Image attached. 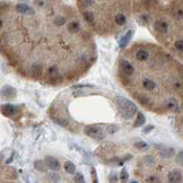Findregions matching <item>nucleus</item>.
Instances as JSON below:
<instances>
[{
    "label": "nucleus",
    "instance_id": "obj_26",
    "mask_svg": "<svg viewBox=\"0 0 183 183\" xmlns=\"http://www.w3.org/2000/svg\"><path fill=\"white\" fill-rule=\"evenodd\" d=\"M49 178H51L52 181H56V182H58V181L60 180V178H59V175L56 173H50L49 174Z\"/></svg>",
    "mask_w": 183,
    "mask_h": 183
},
{
    "label": "nucleus",
    "instance_id": "obj_25",
    "mask_svg": "<svg viewBox=\"0 0 183 183\" xmlns=\"http://www.w3.org/2000/svg\"><path fill=\"white\" fill-rule=\"evenodd\" d=\"M120 176H121V180L122 181H126L128 178V172H127V169H122L121 171V174H120Z\"/></svg>",
    "mask_w": 183,
    "mask_h": 183
},
{
    "label": "nucleus",
    "instance_id": "obj_13",
    "mask_svg": "<svg viewBox=\"0 0 183 183\" xmlns=\"http://www.w3.org/2000/svg\"><path fill=\"white\" fill-rule=\"evenodd\" d=\"M131 36H132V31H129V32H127L126 35H123V38H122L121 41H120V47H121V49H123V47L127 45L128 42L130 41Z\"/></svg>",
    "mask_w": 183,
    "mask_h": 183
},
{
    "label": "nucleus",
    "instance_id": "obj_6",
    "mask_svg": "<svg viewBox=\"0 0 183 183\" xmlns=\"http://www.w3.org/2000/svg\"><path fill=\"white\" fill-rule=\"evenodd\" d=\"M16 10L22 15H33L34 14V10L32 9L29 6L25 5V4H18V5L16 6Z\"/></svg>",
    "mask_w": 183,
    "mask_h": 183
},
{
    "label": "nucleus",
    "instance_id": "obj_29",
    "mask_svg": "<svg viewBox=\"0 0 183 183\" xmlns=\"http://www.w3.org/2000/svg\"><path fill=\"white\" fill-rule=\"evenodd\" d=\"M151 129H153V127H151V126H149V127H147L145 130H144V132H146V133H147V132L149 131V130H151Z\"/></svg>",
    "mask_w": 183,
    "mask_h": 183
},
{
    "label": "nucleus",
    "instance_id": "obj_28",
    "mask_svg": "<svg viewBox=\"0 0 183 183\" xmlns=\"http://www.w3.org/2000/svg\"><path fill=\"white\" fill-rule=\"evenodd\" d=\"M90 173H92V176H93V180H94V182H95V181H97V178H96V172H95L94 167H92V169H90Z\"/></svg>",
    "mask_w": 183,
    "mask_h": 183
},
{
    "label": "nucleus",
    "instance_id": "obj_19",
    "mask_svg": "<svg viewBox=\"0 0 183 183\" xmlns=\"http://www.w3.org/2000/svg\"><path fill=\"white\" fill-rule=\"evenodd\" d=\"M53 23H54V25H56V26H62V25L66 24V18H65L63 16H56V18H54V20H53Z\"/></svg>",
    "mask_w": 183,
    "mask_h": 183
},
{
    "label": "nucleus",
    "instance_id": "obj_8",
    "mask_svg": "<svg viewBox=\"0 0 183 183\" xmlns=\"http://www.w3.org/2000/svg\"><path fill=\"white\" fill-rule=\"evenodd\" d=\"M135 56L138 61H146L149 56V53L146 51L145 49H139L137 50L136 53H135Z\"/></svg>",
    "mask_w": 183,
    "mask_h": 183
},
{
    "label": "nucleus",
    "instance_id": "obj_7",
    "mask_svg": "<svg viewBox=\"0 0 183 183\" xmlns=\"http://www.w3.org/2000/svg\"><path fill=\"white\" fill-rule=\"evenodd\" d=\"M169 182H173V183L181 182V181H182V174H181V172L178 171V169L169 172Z\"/></svg>",
    "mask_w": 183,
    "mask_h": 183
},
{
    "label": "nucleus",
    "instance_id": "obj_23",
    "mask_svg": "<svg viewBox=\"0 0 183 183\" xmlns=\"http://www.w3.org/2000/svg\"><path fill=\"white\" fill-rule=\"evenodd\" d=\"M117 130H119L117 126H114V124L108 126V128H106V132H108V133H114V132H117Z\"/></svg>",
    "mask_w": 183,
    "mask_h": 183
},
{
    "label": "nucleus",
    "instance_id": "obj_17",
    "mask_svg": "<svg viewBox=\"0 0 183 183\" xmlns=\"http://www.w3.org/2000/svg\"><path fill=\"white\" fill-rule=\"evenodd\" d=\"M115 23H117V25H120V26L124 25V24L127 23V17H126V15L117 14V16H115Z\"/></svg>",
    "mask_w": 183,
    "mask_h": 183
},
{
    "label": "nucleus",
    "instance_id": "obj_27",
    "mask_svg": "<svg viewBox=\"0 0 183 183\" xmlns=\"http://www.w3.org/2000/svg\"><path fill=\"white\" fill-rule=\"evenodd\" d=\"M75 181H76V182H84L85 180H84V178H83V174H80V173L76 174Z\"/></svg>",
    "mask_w": 183,
    "mask_h": 183
},
{
    "label": "nucleus",
    "instance_id": "obj_11",
    "mask_svg": "<svg viewBox=\"0 0 183 183\" xmlns=\"http://www.w3.org/2000/svg\"><path fill=\"white\" fill-rule=\"evenodd\" d=\"M2 94L5 95L6 97H8V99H13L16 95V90L13 87H10V86H5L4 89H2Z\"/></svg>",
    "mask_w": 183,
    "mask_h": 183
},
{
    "label": "nucleus",
    "instance_id": "obj_22",
    "mask_svg": "<svg viewBox=\"0 0 183 183\" xmlns=\"http://www.w3.org/2000/svg\"><path fill=\"white\" fill-rule=\"evenodd\" d=\"M174 47L178 51H183V40H178L174 43Z\"/></svg>",
    "mask_w": 183,
    "mask_h": 183
},
{
    "label": "nucleus",
    "instance_id": "obj_5",
    "mask_svg": "<svg viewBox=\"0 0 183 183\" xmlns=\"http://www.w3.org/2000/svg\"><path fill=\"white\" fill-rule=\"evenodd\" d=\"M141 87L145 90H154L156 87V83L150 78H142V83H141Z\"/></svg>",
    "mask_w": 183,
    "mask_h": 183
},
{
    "label": "nucleus",
    "instance_id": "obj_12",
    "mask_svg": "<svg viewBox=\"0 0 183 183\" xmlns=\"http://www.w3.org/2000/svg\"><path fill=\"white\" fill-rule=\"evenodd\" d=\"M155 28L156 31H158L160 33H166L169 26H167V24L165 23V22H156Z\"/></svg>",
    "mask_w": 183,
    "mask_h": 183
},
{
    "label": "nucleus",
    "instance_id": "obj_9",
    "mask_svg": "<svg viewBox=\"0 0 183 183\" xmlns=\"http://www.w3.org/2000/svg\"><path fill=\"white\" fill-rule=\"evenodd\" d=\"M2 113L5 115H7V117H11V115H14L15 113H16V108L11 104H5L2 106Z\"/></svg>",
    "mask_w": 183,
    "mask_h": 183
},
{
    "label": "nucleus",
    "instance_id": "obj_24",
    "mask_svg": "<svg viewBox=\"0 0 183 183\" xmlns=\"http://www.w3.org/2000/svg\"><path fill=\"white\" fill-rule=\"evenodd\" d=\"M176 162H178L180 165H183V151H180L178 154V157H176Z\"/></svg>",
    "mask_w": 183,
    "mask_h": 183
},
{
    "label": "nucleus",
    "instance_id": "obj_1",
    "mask_svg": "<svg viewBox=\"0 0 183 183\" xmlns=\"http://www.w3.org/2000/svg\"><path fill=\"white\" fill-rule=\"evenodd\" d=\"M115 102H117V108L120 110L121 115L124 119H131L135 115V113L137 112L136 105L131 103L129 99L121 97V96H117V99H115Z\"/></svg>",
    "mask_w": 183,
    "mask_h": 183
},
{
    "label": "nucleus",
    "instance_id": "obj_4",
    "mask_svg": "<svg viewBox=\"0 0 183 183\" xmlns=\"http://www.w3.org/2000/svg\"><path fill=\"white\" fill-rule=\"evenodd\" d=\"M45 164L52 171H59L60 169V162L56 158H54V157H47L45 158Z\"/></svg>",
    "mask_w": 183,
    "mask_h": 183
},
{
    "label": "nucleus",
    "instance_id": "obj_15",
    "mask_svg": "<svg viewBox=\"0 0 183 183\" xmlns=\"http://www.w3.org/2000/svg\"><path fill=\"white\" fill-rule=\"evenodd\" d=\"M65 169H66L67 173L74 174L76 172V166L75 164L71 163V162H66V163H65Z\"/></svg>",
    "mask_w": 183,
    "mask_h": 183
},
{
    "label": "nucleus",
    "instance_id": "obj_2",
    "mask_svg": "<svg viewBox=\"0 0 183 183\" xmlns=\"http://www.w3.org/2000/svg\"><path fill=\"white\" fill-rule=\"evenodd\" d=\"M85 133L94 139H97V140H102L104 138V132L97 127H93V126L85 128Z\"/></svg>",
    "mask_w": 183,
    "mask_h": 183
},
{
    "label": "nucleus",
    "instance_id": "obj_16",
    "mask_svg": "<svg viewBox=\"0 0 183 183\" xmlns=\"http://www.w3.org/2000/svg\"><path fill=\"white\" fill-rule=\"evenodd\" d=\"M146 121V117L142 113H138L137 115V120L135 121V127H141Z\"/></svg>",
    "mask_w": 183,
    "mask_h": 183
},
{
    "label": "nucleus",
    "instance_id": "obj_10",
    "mask_svg": "<svg viewBox=\"0 0 183 183\" xmlns=\"http://www.w3.org/2000/svg\"><path fill=\"white\" fill-rule=\"evenodd\" d=\"M79 28H80V25H79V22L77 20H74V22H70L68 24V31L72 34H76L79 32Z\"/></svg>",
    "mask_w": 183,
    "mask_h": 183
},
{
    "label": "nucleus",
    "instance_id": "obj_20",
    "mask_svg": "<svg viewBox=\"0 0 183 183\" xmlns=\"http://www.w3.org/2000/svg\"><path fill=\"white\" fill-rule=\"evenodd\" d=\"M84 18L86 22L93 23V22H94V15L92 14L90 11H84Z\"/></svg>",
    "mask_w": 183,
    "mask_h": 183
},
{
    "label": "nucleus",
    "instance_id": "obj_14",
    "mask_svg": "<svg viewBox=\"0 0 183 183\" xmlns=\"http://www.w3.org/2000/svg\"><path fill=\"white\" fill-rule=\"evenodd\" d=\"M47 164H44L42 160H35L34 162V167L40 171V172H47Z\"/></svg>",
    "mask_w": 183,
    "mask_h": 183
},
{
    "label": "nucleus",
    "instance_id": "obj_18",
    "mask_svg": "<svg viewBox=\"0 0 183 183\" xmlns=\"http://www.w3.org/2000/svg\"><path fill=\"white\" fill-rule=\"evenodd\" d=\"M160 155L165 157V158H169V157H172L174 155V149L173 148H165V149H162L160 151Z\"/></svg>",
    "mask_w": 183,
    "mask_h": 183
},
{
    "label": "nucleus",
    "instance_id": "obj_21",
    "mask_svg": "<svg viewBox=\"0 0 183 183\" xmlns=\"http://www.w3.org/2000/svg\"><path fill=\"white\" fill-rule=\"evenodd\" d=\"M135 147H136V148H138V149H148V148H149V146L147 145V144H145L144 141L136 142V144H135Z\"/></svg>",
    "mask_w": 183,
    "mask_h": 183
},
{
    "label": "nucleus",
    "instance_id": "obj_3",
    "mask_svg": "<svg viewBox=\"0 0 183 183\" xmlns=\"http://www.w3.org/2000/svg\"><path fill=\"white\" fill-rule=\"evenodd\" d=\"M120 69L123 72V75L126 76H131L133 74V66H132L130 62H128L127 60H121L120 61Z\"/></svg>",
    "mask_w": 183,
    "mask_h": 183
}]
</instances>
